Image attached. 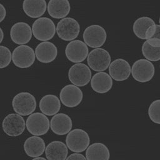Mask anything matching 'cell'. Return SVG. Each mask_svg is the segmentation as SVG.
I'll list each match as a JSON object with an SVG mask.
<instances>
[{
  "label": "cell",
  "mask_w": 160,
  "mask_h": 160,
  "mask_svg": "<svg viewBox=\"0 0 160 160\" xmlns=\"http://www.w3.org/2000/svg\"><path fill=\"white\" fill-rule=\"evenodd\" d=\"M90 144L88 133L84 129L76 128L71 130L66 138V145L70 151L80 153L88 148Z\"/></svg>",
  "instance_id": "cell-1"
},
{
  "label": "cell",
  "mask_w": 160,
  "mask_h": 160,
  "mask_svg": "<svg viewBox=\"0 0 160 160\" xmlns=\"http://www.w3.org/2000/svg\"><path fill=\"white\" fill-rule=\"evenodd\" d=\"M35 97L28 92H21L16 94L12 100V106L16 114L28 116L33 113L36 108Z\"/></svg>",
  "instance_id": "cell-2"
},
{
  "label": "cell",
  "mask_w": 160,
  "mask_h": 160,
  "mask_svg": "<svg viewBox=\"0 0 160 160\" xmlns=\"http://www.w3.org/2000/svg\"><path fill=\"white\" fill-rule=\"evenodd\" d=\"M31 29L34 38L42 42L51 39L56 32L55 24L47 17H41L35 20Z\"/></svg>",
  "instance_id": "cell-3"
},
{
  "label": "cell",
  "mask_w": 160,
  "mask_h": 160,
  "mask_svg": "<svg viewBox=\"0 0 160 160\" xmlns=\"http://www.w3.org/2000/svg\"><path fill=\"white\" fill-rule=\"evenodd\" d=\"M89 68L94 71L103 72L111 62L109 52L104 48H94L89 52L87 57Z\"/></svg>",
  "instance_id": "cell-4"
},
{
  "label": "cell",
  "mask_w": 160,
  "mask_h": 160,
  "mask_svg": "<svg viewBox=\"0 0 160 160\" xmlns=\"http://www.w3.org/2000/svg\"><path fill=\"white\" fill-rule=\"evenodd\" d=\"M56 31L60 39L71 41L78 36L80 32V25L74 18L66 17L58 22Z\"/></svg>",
  "instance_id": "cell-5"
},
{
  "label": "cell",
  "mask_w": 160,
  "mask_h": 160,
  "mask_svg": "<svg viewBox=\"0 0 160 160\" xmlns=\"http://www.w3.org/2000/svg\"><path fill=\"white\" fill-rule=\"evenodd\" d=\"M26 128L32 135L40 136L48 132L50 122L46 115L37 112L29 115L26 121Z\"/></svg>",
  "instance_id": "cell-6"
},
{
  "label": "cell",
  "mask_w": 160,
  "mask_h": 160,
  "mask_svg": "<svg viewBox=\"0 0 160 160\" xmlns=\"http://www.w3.org/2000/svg\"><path fill=\"white\" fill-rule=\"evenodd\" d=\"M84 42L92 48H101L107 39V32L105 29L99 24L88 26L82 34Z\"/></svg>",
  "instance_id": "cell-7"
},
{
  "label": "cell",
  "mask_w": 160,
  "mask_h": 160,
  "mask_svg": "<svg viewBox=\"0 0 160 160\" xmlns=\"http://www.w3.org/2000/svg\"><path fill=\"white\" fill-rule=\"evenodd\" d=\"M131 73L136 81L146 82L153 78L155 73V68L151 61L146 59H139L133 63Z\"/></svg>",
  "instance_id": "cell-8"
},
{
  "label": "cell",
  "mask_w": 160,
  "mask_h": 160,
  "mask_svg": "<svg viewBox=\"0 0 160 160\" xmlns=\"http://www.w3.org/2000/svg\"><path fill=\"white\" fill-rule=\"evenodd\" d=\"M35 52L28 45H19L12 52V61L14 64L19 68L31 67L35 61Z\"/></svg>",
  "instance_id": "cell-9"
},
{
  "label": "cell",
  "mask_w": 160,
  "mask_h": 160,
  "mask_svg": "<svg viewBox=\"0 0 160 160\" xmlns=\"http://www.w3.org/2000/svg\"><path fill=\"white\" fill-rule=\"evenodd\" d=\"M3 131L8 136L17 137L22 134L26 128V122L22 116L16 113L8 114L2 122Z\"/></svg>",
  "instance_id": "cell-10"
},
{
  "label": "cell",
  "mask_w": 160,
  "mask_h": 160,
  "mask_svg": "<svg viewBox=\"0 0 160 160\" xmlns=\"http://www.w3.org/2000/svg\"><path fill=\"white\" fill-rule=\"evenodd\" d=\"M68 78L71 83L78 87L87 85L91 79V71L84 63H75L68 71Z\"/></svg>",
  "instance_id": "cell-11"
},
{
  "label": "cell",
  "mask_w": 160,
  "mask_h": 160,
  "mask_svg": "<svg viewBox=\"0 0 160 160\" xmlns=\"http://www.w3.org/2000/svg\"><path fill=\"white\" fill-rule=\"evenodd\" d=\"M83 99V92L78 86L71 84L64 86L59 92V100L68 108H75L79 105Z\"/></svg>",
  "instance_id": "cell-12"
},
{
  "label": "cell",
  "mask_w": 160,
  "mask_h": 160,
  "mask_svg": "<svg viewBox=\"0 0 160 160\" xmlns=\"http://www.w3.org/2000/svg\"><path fill=\"white\" fill-rule=\"evenodd\" d=\"M89 49L88 46L82 41L77 39L70 41L65 49V54L68 59L74 63H80L88 57Z\"/></svg>",
  "instance_id": "cell-13"
},
{
  "label": "cell",
  "mask_w": 160,
  "mask_h": 160,
  "mask_svg": "<svg viewBox=\"0 0 160 160\" xmlns=\"http://www.w3.org/2000/svg\"><path fill=\"white\" fill-rule=\"evenodd\" d=\"M32 29L25 22L14 24L10 30V37L13 42L18 45H25L32 38Z\"/></svg>",
  "instance_id": "cell-14"
},
{
  "label": "cell",
  "mask_w": 160,
  "mask_h": 160,
  "mask_svg": "<svg viewBox=\"0 0 160 160\" xmlns=\"http://www.w3.org/2000/svg\"><path fill=\"white\" fill-rule=\"evenodd\" d=\"M109 73L112 79L116 81H123L128 79L131 74V67L126 60L117 58L109 66Z\"/></svg>",
  "instance_id": "cell-15"
},
{
  "label": "cell",
  "mask_w": 160,
  "mask_h": 160,
  "mask_svg": "<svg viewBox=\"0 0 160 160\" xmlns=\"http://www.w3.org/2000/svg\"><path fill=\"white\" fill-rule=\"evenodd\" d=\"M72 127V119L65 113H58L54 115L50 121L51 131L59 136L67 134L71 130Z\"/></svg>",
  "instance_id": "cell-16"
},
{
  "label": "cell",
  "mask_w": 160,
  "mask_h": 160,
  "mask_svg": "<svg viewBox=\"0 0 160 160\" xmlns=\"http://www.w3.org/2000/svg\"><path fill=\"white\" fill-rule=\"evenodd\" d=\"M37 59L42 63H50L54 61L58 56L56 46L49 41H44L38 44L35 49Z\"/></svg>",
  "instance_id": "cell-17"
},
{
  "label": "cell",
  "mask_w": 160,
  "mask_h": 160,
  "mask_svg": "<svg viewBox=\"0 0 160 160\" xmlns=\"http://www.w3.org/2000/svg\"><path fill=\"white\" fill-rule=\"evenodd\" d=\"M113 84L112 79L106 72H98L91 77V86L92 90L99 94L109 92Z\"/></svg>",
  "instance_id": "cell-18"
},
{
  "label": "cell",
  "mask_w": 160,
  "mask_h": 160,
  "mask_svg": "<svg viewBox=\"0 0 160 160\" xmlns=\"http://www.w3.org/2000/svg\"><path fill=\"white\" fill-rule=\"evenodd\" d=\"M23 148L26 155L34 158L41 156L44 152L46 144L42 138L39 136H32L25 140Z\"/></svg>",
  "instance_id": "cell-19"
},
{
  "label": "cell",
  "mask_w": 160,
  "mask_h": 160,
  "mask_svg": "<svg viewBox=\"0 0 160 160\" xmlns=\"http://www.w3.org/2000/svg\"><path fill=\"white\" fill-rule=\"evenodd\" d=\"M45 154L48 160H66L68 148L63 142L54 141L46 146Z\"/></svg>",
  "instance_id": "cell-20"
},
{
  "label": "cell",
  "mask_w": 160,
  "mask_h": 160,
  "mask_svg": "<svg viewBox=\"0 0 160 160\" xmlns=\"http://www.w3.org/2000/svg\"><path fill=\"white\" fill-rule=\"evenodd\" d=\"M49 14L55 19L66 18L71 10V5L68 0H50L47 4Z\"/></svg>",
  "instance_id": "cell-21"
},
{
  "label": "cell",
  "mask_w": 160,
  "mask_h": 160,
  "mask_svg": "<svg viewBox=\"0 0 160 160\" xmlns=\"http://www.w3.org/2000/svg\"><path fill=\"white\" fill-rule=\"evenodd\" d=\"M61 101L58 96L54 94H46L40 100L39 107L41 111L46 116H54L61 109Z\"/></svg>",
  "instance_id": "cell-22"
},
{
  "label": "cell",
  "mask_w": 160,
  "mask_h": 160,
  "mask_svg": "<svg viewBox=\"0 0 160 160\" xmlns=\"http://www.w3.org/2000/svg\"><path fill=\"white\" fill-rule=\"evenodd\" d=\"M46 1L44 0H25L22 2L24 13L31 18H39L46 12Z\"/></svg>",
  "instance_id": "cell-23"
},
{
  "label": "cell",
  "mask_w": 160,
  "mask_h": 160,
  "mask_svg": "<svg viewBox=\"0 0 160 160\" xmlns=\"http://www.w3.org/2000/svg\"><path fill=\"white\" fill-rule=\"evenodd\" d=\"M87 160H109L110 151L102 142H94L89 145L86 151Z\"/></svg>",
  "instance_id": "cell-24"
},
{
  "label": "cell",
  "mask_w": 160,
  "mask_h": 160,
  "mask_svg": "<svg viewBox=\"0 0 160 160\" xmlns=\"http://www.w3.org/2000/svg\"><path fill=\"white\" fill-rule=\"evenodd\" d=\"M154 21L150 17L142 16L136 19L132 25L134 34L139 39H145V32L151 25L154 24Z\"/></svg>",
  "instance_id": "cell-25"
},
{
  "label": "cell",
  "mask_w": 160,
  "mask_h": 160,
  "mask_svg": "<svg viewBox=\"0 0 160 160\" xmlns=\"http://www.w3.org/2000/svg\"><path fill=\"white\" fill-rule=\"evenodd\" d=\"M142 53L146 59L149 61H158L160 59V48L150 46L146 41L142 45Z\"/></svg>",
  "instance_id": "cell-26"
},
{
  "label": "cell",
  "mask_w": 160,
  "mask_h": 160,
  "mask_svg": "<svg viewBox=\"0 0 160 160\" xmlns=\"http://www.w3.org/2000/svg\"><path fill=\"white\" fill-rule=\"evenodd\" d=\"M159 109H160V100L156 99L153 101L149 106L148 113L150 120L156 123L160 124L159 118Z\"/></svg>",
  "instance_id": "cell-27"
},
{
  "label": "cell",
  "mask_w": 160,
  "mask_h": 160,
  "mask_svg": "<svg viewBox=\"0 0 160 160\" xmlns=\"http://www.w3.org/2000/svg\"><path fill=\"white\" fill-rule=\"evenodd\" d=\"M12 61V53L10 49L4 46H0V69L6 68Z\"/></svg>",
  "instance_id": "cell-28"
},
{
  "label": "cell",
  "mask_w": 160,
  "mask_h": 160,
  "mask_svg": "<svg viewBox=\"0 0 160 160\" xmlns=\"http://www.w3.org/2000/svg\"><path fill=\"white\" fill-rule=\"evenodd\" d=\"M160 26L154 24L150 26L145 32V39H160Z\"/></svg>",
  "instance_id": "cell-29"
},
{
  "label": "cell",
  "mask_w": 160,
  "mask_h": 160,
  "mask_svg": "<svg viewBox=\"0 0 160 160\" xmlns=\"http://www.w3.org/2000/svg\"><path fill=\"white\" fill-rule=\"evenodd\" d=\"M66 160H87L86 157L81 153H72L67 157Z\"/></svg>",
  "instance_id": "cell-30"
},
{
  "label": "cell",
  "mask_w": 160,
  "mask_h": 160,
  "mask_svg": "<svg viewBox=\"0 0 160 160\" xmlns=\"http://www.w3.org/2000/svg\"><path fill=\"white\" fill-rule=\"evenodd\" d=\"M6 9L4 5L0 3V22H1L6 18Z\"/></svg>",
  "instance_id": "cell-31"
},
{
  "label": "cell",
  "mask_w": 160,
  "mask_h": 160,
  "mask_svg": "<svg viewBox=\"0 0 160 160\" xmlns=\"http://www.w3.org/2000/svg\"><path fill=\"white\" fill-rule=\"evenodd\" d=\"M4 38V32L2 28L0 27V44L2 42Z\"/></svg>",
  "instance_id": "cell-32"
},
{
  "label": "cell",
  "mask_w": 160,
  "mask_h": 160,
  "mask_svg": "<svg viewBox=\"0 0 160 160\" xmlns=\"http://www.w3.org/2000/svg\"><path fill=\"white\" fill-rule=\"evenodd\" d=\"M32 160H48V159H45L44 158H43V157H37V158H33Z\"/></svg>",
  "instance_id": "cell-33"
}]
</instances>
